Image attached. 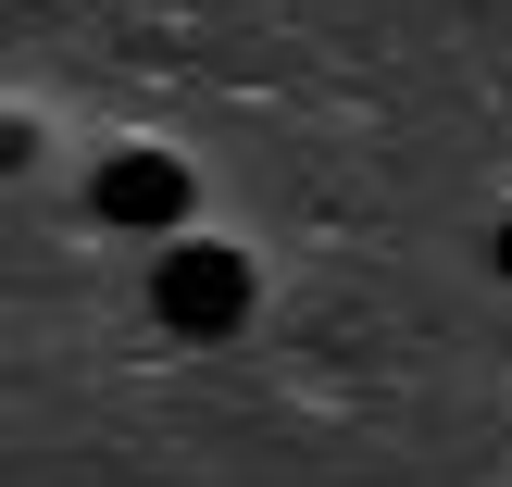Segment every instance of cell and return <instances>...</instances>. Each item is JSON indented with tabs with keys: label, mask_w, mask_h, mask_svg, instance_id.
<instances>
[{
	"label": "cell",
	"mask_w": 512,
	"mask_h": 487,
	"mask_svg": "<svg viewBox=\"0 0 512 487\" xmlns=\"http://www.w3.org/2000/svg\"><path fill=\"white\" fill-rule=\"evenodd\" d=\"M150 313H163L175 338H225V325L250 313V263H238V250H200V238H175L163 263H150Z\"/></svg>",
	"instance_id": "obj_1"
},
{
	"label": "cell",
	"mask_w": 512,
	"mask_h": 487,
	"mask_svg": "<svg viewBox=\"0 0 512 487\" xmlns=\"http://www.w3.org/2000/svg\"><path fill=\"white\" fill-rule=\"evenodd\" d=\"M88 213L100 225H188V163L175 150H113L88 175Z\"/></svg>",
	"instance_id": "obj_2"
},
{
	"label": "cell",
	"mask_w": 512,
	"mask_h": 487,
	"mask_svg": "<svg viewBox=\"0 0 512 487\" xmlns=\"http://www.w3.org/2000/svg\"><path fill=\"white\" fill-rule=\"evenodd\" d=\"M500 275H512V225H500Z\"/></svg>",
	"instance_id": "obj_3"
}]
</instances>
